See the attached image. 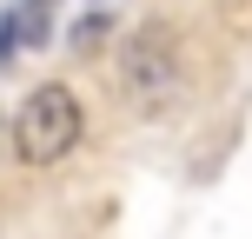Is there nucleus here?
Instances as JSON below:
<instances>
[{"label":"nucleus","mask_w":252,"mask_h":239,"mask_svg":"<svg viewBox=\"0 0 252 239\" xmlns=\"http://www.w3.org/2000/svg\"><path fill=\"white\" fill-rule=\"evenodd\" d=\"M87 133V113H80V93L73 87H33L13 113V160L27 166H53L80 146Z\"/></svg>","instance_id":"obj_1"},{"label":"nucleus","mask_w":252,"mask_h":239,"mask_svg":"<svg viewBox=\"0 0 252 239\" xmlns=\"http://www.w3.org/2000/svg\"><path fill=\"white\" fill-rule=\"evenodd\" d=\"M179 47H173V34H166L159 20L153 27H139V34H126V47H120V93H126V106L133 113H159V106H173L179 100Z\"/></svg>","instance_id":"obj_2"},{"label":"nucleus","mask_w":252,"mask_h":239,"mask_svg":"<svg viewBox=\"0 0 252 239\" xmlns=\"http://www.w3.org/2000/svg\"><path fill=\"white\" fill-rule=\"evenodd\" d=\"M106 34H113V13H100V7H93V13H80V20H73V47H80V53H93V47H100Z\"/></svg>","instance_id":"obj_3"},{"label":"nucleus","mask_w":252,"mask_h":239,"mask_svg":"<svg viewBox=\"0 0 252 239\" xmlns=\"http://www.w3.org/2000/svg\"><path fill=\"white\" fill-rule=\"evenodd\" d=\"M20 27H27V7H7V13H0V67L13 60V47H20Z\"/></svg>","instance_id":"obj_4"}]
</instances>
